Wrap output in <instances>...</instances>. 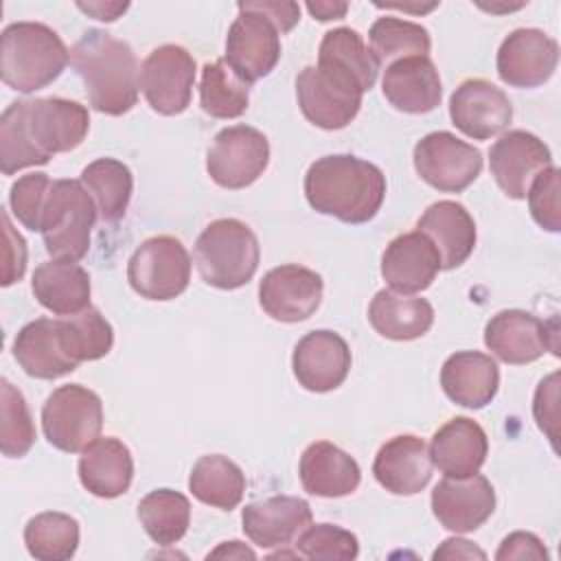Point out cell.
Wrapping results in <instances>:
<instances>
[{"label":"cell","mask_w":561,"mask_h":561,"mask_svg":"<svg viewBox=\"0 0 561 561\" xmlns=\"http://www.w3.org/2000/svg\"><path fill=\"white\" fill-rule=\"evenodd\" d=\"M88 129L90 114L77 101L59 96L13 101L0 118V169L13 175L46 164L55 153L77 149Z\"/></svg>","instance_id":"6da1fadb"},{"label":"cell","mask_w":561,"mask_h":561,"mask_svg":"<svg viewBox=\"0 0 561 561\" xmlns=\"http://www.w3.org/2000/svg\"><path fill=\"white\" fill-rule=\"evenodd\" d=\"M309 206L344 224L370 221L386 197V175L368 160L351 153L324 156L305 173Z\"/></svg>","instance_id":"7a4b0ae2"},{"label":"cell","mask_w":561,"mask_h":561,"mask_svg":"<svg viewBox=\"0 0 561 561\" xmlns=\"http://www.w3.org/2000/svg\"><path fill=\"white\" fill-rule=\"evenodd\" d=\"M70 64L85 85L90 105L107 116L127 114L140 90V68L131 46L105 31L90 28L70 50Z\"/></svg>","instance_id":"3957f363"},{"label":"cell","mask_w":561,"mask_h":561,"mask_svg":"<svg viewBox=\"0 0 561 561\" xmlns=\"http://www.w3.org/2000/svg\"><path fill=\"white\" fill-rule=\"evenodd\" d=\"M64 39L42 22H13L0 37V77L18 92L31 94L50 85L68 66Z\"/></svg>","instance_id":"277c9868"},{"label":"cell","mask_w":561,"mask_h":561,"mask_svg":"<svg viewBox=\"0 0 561 561\" xmlns=\"http://www.w3.org/2000/svg\"><path fill=\"white\" fill-rule=\"evenodd\" d=\"M193 259L206 285L230 291L252 280L261 261V248L248 224L224 217L202 230Z\"/></svg>","instance_id":"5b68a950"},{"label":"cell","mask_w":561,"mask_h":561,"mask_svg":"<svg viewBox=\"0 0 561 561\" xmlns=\"http://www.w3.org/2000/svg\"><path fill=\"white\" fill-rule=\"evenodd\" d=\"M366 88L335 61L320 59L296 77V99L302 116L320 129L346 127L362 107Z\"/></svg>","instance_id":"8992f818"},{"label":"cell","mask_w":561,"mask_h":561,"mask_svg":"<svg viewBox=\"0 0 561 561\" xmlns=\"http://www.w3.org/2000/svg\"><path fill=\"white\" fill-rule=\"evenodd\" d=\"M96 221V204L83 182L53 180L44 213L42 237L53 259L79 261L88 254L90 234Z\"/></svg>","instance_id":"52a82bcc"},{"label":"cell","mask_w":561,"mask_h":561,"mask_svg":"<svg viewBox=\"0 0 561 561\" xmlns=\"http://www.w3.org/2000/svg\"><path fill=\"white\" fill-rule=\"evenodd\" d=\"M42 430L46 440L59 451H83L103 430L101 397L81 383L59 386L42 408Z\"/></svg>","instance_id":"ba28073f"},{"label":"cell","mask_w":561,"mask_h":561,"mask_svg":"<svg viewBox=\"0 0 561 561\" xmlns=\"http://www.w3.org/2000/svg\"><path fill=\"white\" fill-rule=\"evenodd\" d=\"M127 280L140 298H178L191 280V256L184 243L169 234L142 241L127 261Z\"/></svg>","instance_id":"9c48e42d"},{"label":"cell","mask_w":561,"mask_h":561,"mask_svg":"<svg viewBox=\"0 0 561 561\" xmlns=\"http://www.w3.org/2000/svg\"><path fill=\"white\" fill-rule=\"evenodd\" d=\"M270 162V142L263 131L250 125L221 129L208 153L206 171L221 188L239 191L254 184Z\"/></svg>","instance_id":"30bf717a"},{"label":"cell","mask_w":561,"mask_h":561,"mask_svg":"<svg viewBox=\"0 0 561 561\" xmlns=\"http://www.w3.org/2000/svg\"><path fill=\"white\" fill-rule=\"evenodd\" d=\"M237 9L239 15L226 35L224 61L243 83L250 85L276 68L280 59V33L263 13L245 7L243 2H239Z\"/></svg>","instance_id":"8fae6325"},{"label":"cell","mask_w":561,"mask_h":561,"mask_svg":"<svg viewBox=\"0 0 561 561\" xmlns=\"http://www.w3.org/2000/svg\"><path fill=\"white\" fill-rule=\"evenodd\" d=\"M414 169L423 182L443 191L460 193L482 171V151L451 131H432L414 145Z\"/></svg>","instance_id":"7c38bea8"},{"label":"cell","mask_w":561,"mask_h":561,"mask_svg":"<svg viewBox=\"0 0 561 561\" xmlns=\"http://www.w3.org/2000/svg\"><path fill=\"white\" fill-rule=\"evenodd\" d=\"M195 59L178 44L153 48L140 66V90L153 112L162 116L182 114L193 94Z\"/></svg>","instance_id":"4fadbf2b"},{"label":"cell","mask_w":561,"mask_h":561,"mask_svg":"<svg viewBox=\"0 0 561 561\" xmlns=\"http://www.w3.org/2000/svg\"><path fill=\"white\" fill-rule=\"evenodd\" d=\"M484 344L506 364H530L546 351L557 355V324L522 309H504L486 322Z\"/></svg>","instance_id":"5bb4252c"},{"label":"cell","mask_w":561,"mask_h":561,"mask_svg":"<svg viewBox=\"0 0 561 561\" xmlns=\"http://www.w3.org/2000/svg\"><path fill=\"white\" fill-rule=\"evenodd\" d=\"M322 276L309 267L287 263L272 267L259 285L261 309L278 322H302L322 302Z\"/></svg>","instance_id":"9a60e30c"},{"label":"cell","mask_w":561,"mask_h":561,"mask_svg":"<svg viewBox=\"0 0 561 561\" xmlns=\"http://www.w3.org/2000/svg\"><path fill=\"white\" fill-rule=\"evenodd\" d=\"M559 44L539 28H515L497 48V75L513 88L543 85L557 70Z\"/></svg>","instance_id":"2e32d148"},{"label":"cell","mask_w":561,"mask_h":561,"mask_svg":"<svg viewBox=\"0 0 561 561\" xmlns=\"http://www.w3.org/2000/svg\"><path fill=\"white\" fill-rule=\"evenodd\" d=\"M548 167H552L548 145L526 129L502 134L489 151L491 175L511 199H524L530 182Z\"/></svg>","instance_id":"e0dca14e"},{"label":"cell","mask_w":561,"mask_h":561,"mask_svg":"<svg viewBox=\"0 0 561 561\" xmlns=\"http://www.w3.org/2000/svg\"><path fill=\"white\" fill-rule=\"evenodd\" d=\"M291 368L305 390L331 392L348 377L351 348L340 333L318 329L298 340L291 355Z\"/></svg>","instance_id":"ac0fdd59"},{"label":"cell","mask_w":561,"mask_h":561,"mask_svg":"<svg viewBox=\"0 0 561 561\" xmlns=\"http://www.w3.org/2000/svg\"><path fill=\"white\" fill-rule=\"evenodd\" d=\"M449 116L456 129L473 140H486L504 131L513 121L508 96L484 79L462 81L449 99Z\"/></svg>","instance_id":"d6986e66"},{"label":"cell","mask_w":561,"mask_h":561,"mask_svg":"<svg viewBox=\"0 0 561 561\" xmlns=\"http://www.w3.org/2000/svg\"><path fill=\"white\" fill-rule=\"evenodd\" d=\"M432 511L447 530L473 533L495 511L493 484L480 473L443 478L432 491Z\"/></svg>","instance_id":"ffe728a7"},{"label":"cell","mask_w":561,"mask_h":561,"mask_svg":"<svg viewBox=\"0 0 561 561\" xmlns=\"http://www.w3.org/2000/svg\"><path fill=\"white\" fill-rule=\"evenodd\" d=\"M13 357L35 379H59L79 366L68 351L61 320L53 318L24 324L13 340Z\"/></svg>","instance_id":"44dd1931"},{"label":"cell","mask_w":561,"mask_h":561,"mask_svg":"<svg viewBox=\"0 0 561 561\" xmlns=\"http://www.w3.org/2000/svg\"><path fill=\"white\" fill-rule=\"evenodd\" d=\"M440 270L438 250L419 230L392 239L381 256L383 280L392 291L405 296L427 289Z\"/></svg>","instance_id":"7402d4cb"},{"label":"cell","mask_w":561,"mask_h":561,"mask_svg":"<svg viewBox=\"0 0 561 561\" xmlns=\"http://www.w3.org/2000/svg\"><path fill=\"white\" fill-rule=\"evenodd\" d=\"M311 519L309 502L294 495H272L248 504L241 513L243 533L259 548L291 543Z\"/></svg>","instance_id":"603a6c76"},{"label":"cell","mask_w":561,"mask_h":561,"mask_svg":"<svg viewBox=\"0 0 561 561\" xmlns=\"http://www.w3.org/2000/svg\"><path fill=\"white\" fill-rule=\"evenodd\" d=\"M432 458L423 438L399 434L386 440L373 462L377 482L394 495H416L432 478Z\"/></svg>","instance_id":"cb8c5ba5"},{"label":"cell","mask_w":561,"mask_h":561,"mask_svg":"<svg viewBox=\"0 0 561 561\" xmlns=\"http://www.w3.org/2000/svg\"><path fill=\"white\" fill-rule=\"evenodd\" d=\"M381 90L386 101L405 114H427L443 96L440 77L430 57H405L388 64Z\"/></svg>","instance_id":"d4e9b609"},{"label":"cell","mask_w":561,"mask_h":561,"mask_svg":"<svg viewBox=\"0 0 561 561\" xmlns=\"http://www.w3.org/2000/svg\"><path fill=\"white\" fill-rule=\"evenodd\" d=\"M489 454L486 432L469 416L449 419L430 443L432 465L445 478H469L480 471Z\"/></svg>","instance_id":"484cf974"},{"label":"cell","mask_w":561,"mask_h":561,"mask_svg":"<svg viewBox=\"0 0 561 561\" xmlns=\"http://www.w3.org/2000/svg\"><path fill=\"white\" fill-rule=\"evenodd\" d=\"M416 230L434 243L443 270L460 267L476 248V221L462 204L451 199L432 204L419 217Z\"/></svg>","instance_id":"4316f807"},{"label":"cell","mask_w":561,"mask_h":561,"mask_svg":"<svg viewBox=\"0 0 561 561\" xmlns=\"http://www.w3.org/2000/svg\"><path fill=\"white\" fill-rule=\"evenodd\" d=\"M440 386L449 401L480 410L493 401L500 386V370L491 355L480 351H458L440 368Z\"/></svg>","instance_id":"83f0119b"},{"label":"cell","mask_w":561,"mask_h":561,"mask_svg":"<svg viewBox=\"0 0 561 561\" xmlns=\"http://www.w3.org/2000/svg\"><path fill=\"white\" fill-rule=\"evenodd\" d=\"M302 489L318 497L351 495L362 480L357 460L329 440L311 443L298 465Z\"/></svg>","instance_id":"f1b7e54d"},{"label":"cell","mask_w":561,"mask_h":561,"mask_svg":"<svg viewBox=\"0 0 561 561\" xmlns=\"http://www.w3.org/2000/svg\"><path fill=\"white\" fill-rule=\"evenodd\" d=\"M134 478V460L129 447L114 438H96L81 451L79 480L83 489L96 497H118L127 493Z\"/></svg>","instance_id":"f546056e"},{"label":"cell","mask_w":561,"mask_h":561,"mask_svg":"<svg viewBox=\"0 0 561 561\" xmlns=\"http://www.w3.org/2000/svg\"><path fill=\"white\" fill-rule=\"evenodd\" d=\"M37 302L55 316H75L90 307V274L77 261H46L31 280Z\"/></svg>","instance_id":"4dcf8cb0"},{"label":"cell","mask_w":561,"mask_h":561,"mask_svg":"<svg viewBox=\"0 0 561 561\" xmlns=\"http://www.w3.org/2000/svg\"><path fill=\"white\" fill-rule=\"evenodd\" d=\"M368 320L373 329L397 342L423 337L434 324V309L425 298H412L392 289L375 294L368 307Z\"/></svg>","instance_id":"1f68e13d"},{"label":"cell","mask_w":561,"mask_h":561,"mask_svg":"<svg viewBox=\"0 0 561 561\" xmlns=\"http://www.w3.org/2000/svg\"><path fill=\"white\" fill-rule=\"evenodd\" d=\"M245 476L237 462L221 454L202 456L188 476V489L202 504L232 511L245 493Z\"/></svg>","instance_id":"d6a6232c"},{"label":"cell","mask_w":561,"mask_h":561,"mask_svg":"<svg viewBox=\"0 0 561 561\" xmlns=\"http://www.w3.org/2000/svg\"><path fill=\"white\" fill-rule=\"evenodd\" d=\"M81 182L92 195L103 221L114 224L125 217L134 191V175L125 162L99 158L81 171Z\"/></svg>","instance_id":"836d02e7"},{"label":"cell","mask_w":561,"mask_h":561,"mask_svg":"<svg viewBox=\"0 0 561 561\" xmlns=\"http://www.w3.org/2000/svg\"><path fill=\"white\" fill-rule=\"evenodd\" d=\"M138 519L145 533L158 546L180 541L191 524V502L173 489H156L138 504Z\"/></svg>","instance_id":"e575fe53"},{"label":"cell","mask_w":561,"mask_h":561,"mask_svg":"<svg viewBox=\"0 0 561 561\" xmlns=\"http://www.w3.org/2000/svg\"><path fill=\"white\" fill-rule=\"evenodd\" d=\"M24 543L39 561H66L79 546V522L66 513L46 511L31 517L24 526Z\"/></svg>","instance_id":"d590c367"},{"label":"cell","mask_w":561,"mask_h":561,"mask_svg":"<svg viewBox=\"0 0 561 561\" xmlns=\"http://www.w3.org/2000/svg\"><path fill=\"white\" fill-rule=\"evenodd\" d=\"M368 39L379 66L405 57H427L432 48V39L425 26L392 15L379 18L370 26Z\"/></svg>","instance_id":"8d00e7d4"},{"label":"cell","mask_w":561,"mask_h":561,"mask_svg":"<svg viewBox=\"0 0 561 561\" xmlns=\"http://www.w3.org/2000/svg\"><path fill=\"white\" fill-rule=\"evenodd\" d=\"M250 90L224 59L206 64L199 81V105L213 118H237L248 110Z\"/></svg>","instance_id":"74e56055"},{"label":"cell","mask_w":561,"mask_h":561,"mask_svg":"<svg viewBox=\"0 0 561 561\" xmlns=\"http://www.w3.org/2000/svg\"><path fill=\"white\" fill-rule=\"evenodd\" d=\"M320 59H329L353 72L366 92L375 85L377 72H379V61L373 55V50L366 46L364 37L348 26H340L333 31H327L320 48H318Z\"/></svg>","instance_id":"f35d334b"},{"label":"cell","mask_w":561,"mask_h":561,"mask_svg":"<svg viewBox=\"0 0 561 561\" xmlns=\"http://www.w3.org/2000/svg\"><path fill=\"white\" fill-rule=\"evenodd\" d=\"M64 337L75 362H94L105 357L114 344L112 324L101 316L99 309L88 307L75 316L61 318Z\"/></svg>","instance_id":"ab89813d"},{"label":"cell","mask_w":561,"mask_h":561,"mask_svg":"<svg viewBox=\"0 0 561 561\" xmlns=\"http://www.w3.org/2000/svg\"><path fill=\"white\" fill-rule=\"evenodd\" d=\"M0 397H2L0 449L7 458H22L28 454V449L35 443V425H33L28 405H26L22 392L9 379H2Z\"/></svg>","instance_id":"60d3db41"},{"label":"cell","mask_w":561,"mask_h":561,"mask_svg":"<svg viewBox=\"0 0 561 561\" xmlns=\"http://www.w3.org/2000/svg\"><path fill=\"white\" fill-rule=\"evenodd\" d=\"M296 550L305 559L353 561L359 554V543L351 530L335 524H309L298 535Z\"/></svg>","instance_id":"b9f144b4"},{"label":"cell","mask_w":561,"mask_h":561,"mask_svg":"<svg viewBox=\"0 0 561 561\" xmlns=\"http://www.w3.org/2000/svg\"><path fill=\"white\" fill-rule=\"evenodd\" d=\"M50 178L46 173H26L13 182L9 193V204L13 215L28 230L42 228V213L46 204V195L50 188Z\"/></svg>","instance_id":"7bdbcfd3"},{"label":"cell","mask_w":561,"mask_h":561,"mask_svg":"<svg viewBox=\"0 0 561 561\" xmlns=\"http://www.w3.org/2000/svg\"><path fill=\"white\" fill-rule=\"evenodd\" d=\"M528 208L535 224L548 232L561 230L559 210V169L552 164L543 169L528 186Z\"/></svg>","instance_id":"ee69618b"},{"label":"cell","mask_w":561,"mask_h":561,"mask_svg":"<svg viewBox=\"0 0 561 561\" xmlns=\"http://www.w3.org/2000/svg\"><path fill=\"white\" fill-rule=\"evenodd\" d=\"M557 401H559V373H552L546 379H541L535 392L533 414L539 430L550 438L554 449H557Z\"/></svg>","instance_id":"f6af8a7d"},{"label":"cell","mask_w":561,"mask_h":561,"mask_svg":"<svg viewBox=\"0 0 561 561\" xmlns=\"http://www.w3.org/2000/svg\"><path fill=\"white\" fill-rule=\"evenodd\" d=\"M4 224V272H2V285L9 287L15 280L24 276L26 270V243L20 232L11 226V219L7 213H2Z\"/></svg>","instance_id":"bcb514c9"},{"label":"cell","mask_w":561,"mask_h":561,"mask_svg":"<svg viewBox=\"0 0 561 561\" xmlns=\"http://www.w3.org/2000/svg\"><path fill=\"white\" fill-rule=\"evenodd\" d=\"M495 559H548V550L537 535L517 530L504 537L495 552Z\"/></svg>","instance_id":"7dc6e473"},{"label":"cell","mask_w":561,"mask_h":561,"mask_svg":"<svg viewBox=\"0 0 561 561\" xmlns=\"http://www.w3.org/2000/svg\"><path fill=\"white\" fill-rule=\"evenodd\" d=\"M243 4L263 13L278 28V33H289L300 20V7L296 2L256 0V2H243Z\"/></svg>","instance_id":"c3c4849f"},{"label":"cell","mask_w":561,"mask_h":561,"mask_svg":"<svg viewBox=\"0 0 561 561\" xmlns=\"http://www.w3.org/2000/svg\"><path fill=\"white\" fill-rule=\"evenodd\" d=\"M434 559H484L486 554L467 539H445L432 554Z\"/></svg>","instance_id":"681fc988"},{"label":"cell","mask_w":561,"mask_h":561,"mask_svg":"<svg viewBox=\"0 0 561 561\" xmlns=\"http://www.w3.org/2000/svg\"><path fill=\"white\" fill-rule=\"evenodd\" d=\"M81 11H85L88 15H92V18H96V20H101V22H114L121 13H125L127 11V2H110V4H103V2H88V4H83V2H79L77 4Z\"/></svg>","instance_id":"f907efd6"},{"label":"cell","mask_w":561,"mask_h":561,"mask_svg":"<svg viewBox=\"0 0 561 561\" xmlns=\"http://www.w3.org/2000/svg\"><path fill=\"white\" fill-rule=\"evenodd\" d=\"M307 9H309V13H311L313 18H318L320 22H329V20H340V18H344L348 4H346V2H316V4L309 2Z\"/></svg>","instance_id":"816d5d0a"},{"label":"cell","mask_w":561,"mask_h":561,"mask_svg":"<svg viewBox=\"0 0 561 561\" xmlns=\"http://www.w3.org/2000/svg\"><path fill=\"white\" fill-rule=\"evenodd\" d=\"M208 557H237V559H254L256 554H254V550H250V548H245L241 541H224L217 550H213Z\"/></svg>","instance_id":"f5cc1de1"}]
</instances>
